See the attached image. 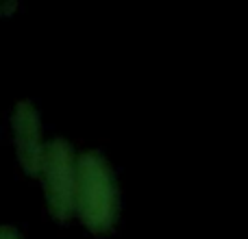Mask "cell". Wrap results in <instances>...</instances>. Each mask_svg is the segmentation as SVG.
Segmentation results:
<instances>
[{
    "mask_svg": "<svg viewBox=\"0 0 248 239\" xmlns=\"http://www.w3.org/2000/svg\"><path fill=\"white\" fill-rule=\"evenodd\" d=\"M77 211L94 233L109 231L118 215L116 180L98 152H83L77 161Z\"/></svg>",
    "mask_w": 248,
    "mask_h": 239,
    "instance_id": "1",
    "label": "cell"
},
{
    "mask_svg": "<svg viewBox=\"0 0 248 239\" xmlns=\"http://www.w3.org/2000/svg\"><path fill=\"white\" fill-rule=\"evenodd\" d=\"M42 174L48 209L57 220H65L72 209H77V165L72 161V150L63 139L46 144Z\"/></svg>",
    "mask_w": 248,
    "mask_h": 239,
    "instance_id": "2",
    "label": "cell"
},
{
    "mask_svg": "<svg viewBox=\"0 0 248 239\" xmlns=\"http://www.w3.org/2000/svg\"><path fill=\"white\" fill-rule=\"evenodd\" d=\"M13 131H16V148L22 167L29 174H42L46 146L42 144L37 111L31 107V103H17L13 113Z\"/></svg>",
    "mask_w": 248,
    "mask_h": 239,
    "instance_id": "3",
    "label": "cell"
},
{
    "mask_svg": "<svg viewBox=\"0 0 248 239\" xmlns=\"http://www.w3.org/2000/svg\"><path fill=\"white\" fill-rule=\"evenodd\" d=\"M0 239H22L20 235H17L13 228H9V226H4L2 228V233H0Z\"/></svg>",
    "mask_w": 248,
    "mask_h": 239,
    "instance_id": "4",
    "label": "cell"
}]
</instances>
